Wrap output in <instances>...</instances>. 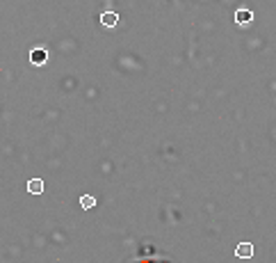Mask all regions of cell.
Segmentation results:
<instances>
[{
  "label": "cell",
  "mask_w": 276,
  "mask_h": 263,
  "mask_svg": "<svg viewBox=\"0 0 276 263\" xmlns=\"http://www.w3.org/2000/svg\"><path fill=\"white\" fill-rule=\"evenodd\" d=\"M46 60H48V53L44 51V48H35L32 53H30V62L35 66H42V64H46Z\"/></svg>",
  "instance_id": "6da1fadb"
},
{
  "label": "cell",
  "mask_w": 276,
  "mask_h": 263,
  "mask_svg": "<svg viewBox=\"0 0 276 263\" xmlns=\"http://www.w3.org/2000/svg\"><path fill=\"white\" fill-rule=\"evenodd\" d=\"M100 23L105 25V28H114L119 23V14L117 12H103L100 14Z\"/></svg>",
  "instance_id": "7a4b0ae2"
},
{
  "label": "cell",
  "mask_w": 276,
  "mask_h": 263,
  "mask_svg": "<svg viewBox=\"0 0 276 263\" xmlns=\"http://www.w3.org/2000/svg\"><path fill=\"white\" fill-rule=\"evenodd\" d=\"M235 254H237L240 259H251L253 257V245L251 243H240L237 250H235Z\"/></svg>",
  "instance_id": "3957f363"
},
{
  "label": "cell",
  "mask_w": 276,
  "mask_h": 263,
  "mask_svg": "<svg viewBox=\"0 0 276 263\" xmlns=\"http://www.w3.org/2000/svg\"><path fill=\"white\" fill-rule=\"evenodd\" d=\"M28 192L30 195H42L44 192V181L42 179H30L28 181Z\"/></svg>",
  "instance_id": "277c9868"
},
{
  "label": "cell",
  "mask_w": 276,
  "mask_h": 263,
  "mask_svg": "<svg viewBox=\"0 0 276 263\" xmlns=\"http://www.w3.org/2000/svg\"><path fill=\"white\" fill-rule=\"evenodd\" d=\"M253 18V14L249 12V9H240V12L235 14V23H240V25H244V23H249Z\"/></svg>",
  "instance_id": "5b68a950"
},
{
  "label": "cell",
  "mask_w": 276,
  "mask_h": 263,
  "mask_svg": "<svg viewBox=\"0 0 276 263\" xmlns=\"http://www.w3.org/2000/svg\"><path fill=\"white\" fill-rule=\"evenodd\" d=\"M80 206H83V209H94L96 199L92 197V195H83V197H80Z\"/></svg>",
  "instance_id": "8992f818"
},
{
  "label": "cell",
  "mask_w": 276,
  "mask_h": 263,
  "mask_svg": "<svg viewBox=\"0 0 276 263\" xmlns=\"http://www.w3.org/2000/svg\"><path fill=\"white\" fill-rule=\"evenodd\" d=\"M130 263H169V261H162V259H137V261H130Z\"/></svg>",
  "instance_id": "52a82bcc"
}]
</instances>
